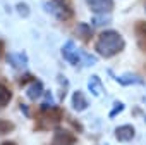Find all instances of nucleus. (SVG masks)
<instances>
[{
	"label": "nucleus",
	"mask_w": 146,
	"mask_h": 145,
	"mask_svg": "<svg viewBox=\"0 0 146 145\" xmlns=\"http://www.w3.org/2000/svg\"><path fill=\"white\" fill-rule=\"evenodd\" d=\"M76 136L67 130H57V133L53 135L52 145H76Z\"/></svg>",
	"instance_id": "4"
},
{
	"label": "nucleus",
	"mask_w": 146,
	"mask_h": 145,
	"mask_svg": "<svg viewBox=\"0 0 146 145\" xmlns=\"http://www.w3.org/2000/svg\"><path fill=\"white\" fill-rule=\"evenodd\" d=\"M41 92H43L41 83H40V81H33V85L28 88V97H29L31 100H35V99H38V97L41 95Z\"/></svg>",
	"instance_id": "12"
},
{
	"label": "nucleus",
	"mask_w": 146,
	"mask_h": 145,
	"mask_svg": "<svg viewBox=\"0 0 146 145\" xmlns=\"http://www.w3.org/2000/svg\"><path fill=\"white\" fill-rule=\"evenodd\" d=\"M11 99H12V93H11V90H9L5 85H2V83H0V107H5V105H9Z\"/></svg>",
	"instance_id": "11"
},
{
	"label": "nucleus",
	"mask_w": 146,
	"mask_h": 145,
	"mask_svg": "<svg viewBox=\"0 0 146 145\" xmlns=\"http://www.w3.org/2000/svg\"><path fill=\"white\" fill-rule=\"evenodd\" d=\"M117 81L120 85H131V83H143V80L139 76H132V75H127V76H119Z\"/></svg>",
	"instance_id": "14"
},
{
	"label": "nucleus",
	"mask_w": 146,
	"mask_h": 145,
	"mask_svg": "<svg viewBox=\"0 0 146 145\" xmlns=\"http://www.w3.org/2000/svg\"><path fill=\"white\" fill-rule=\"evenodd\" d=\"M62 119V111L57 107H45L38 117H36V128L38 130H52L55 128Z\"/></svg>",
	"instance_id": "2"
},
{
	"label": "nucleus",
	"mask_w": 146,
	"mask_h": 145,
	"mask_svg": "<svg viewBox=\"0 0 146 145\" xmlns=\"http://www.w3.org/2000/svg\"><path fill=\"white\" fill-rule=\"evenodd\" d=\"M70 100H72V107H74L76 111H84L88 107V100H86L83 92H74Z\"/></svg>",
	"instance_id": "9"
},
{
	"label": "nucleus",
	"mask_w": 146,
	"mask_h": 145,
	"mask_svg": "<svg viewBox=\"0 0 146 145\" xmlns=\"http://www.w3.org/2000/svg\"><path fill=\"white\" fill-rule=\"evenodd\" d=\"M14 123L9 119H0V135H7L11 131H14Z\"/></svg>",
	"instance_id": "13"
},
{
	"label": "nucleus",
	"mask_w": 146,
	"mask_h": 145,
	"mask_svg": "<svg viewBox=\"0 0 146 145\" xmlns=\"http://www.w3.org/2000/svg\"><path fill=\"white\" fill-rule=\"evenodd\" d=\"M125 47L124 38L117 33V31H103L100 33L98 40H96V52L102 57H113L117 54H120Z\"/></svg>",
	"instance_id": "1"
},
{
	"label": "nucleus",
	"mask_w": 146,
	"mask_h": 145,
	"mask_svg": "<svg viewBox=\"0 0 146 145\" xmlns=\"http://www.w3.org/2000/svg\"><path fill=\"white\" fill-rule=\"evenodd\" d=\"M17 11L21 12V16H23V17H26V16L29 14V11L26 9V5H24V4H17Z\"/></svg>",
	"instance_id": "16"
},
{
	"label": "nucleus",
	"mask_w": 146,
	"mask_h": 145,
	"mask_svg": "<svg viewBox=\"0 0 146 145\" xmlns=\"http://www.w3.org/2000/svg\"><path fill=\"white\" fill-rule=\"evenodd\" d=\"M88 5L96 14H107L113 9V0H88Z\"/></svg>",
	"instance_id": "6"
},
{
	"label": "nucleus",
	"mask_w": 146,
	"mask_h": 145,
	"mask_svg": "<svg viewBox=\"0 0 146 145\" xmlns=\"http://www.w3.org/2000/svg\"><path fill=\"white\" fill-rule=\"evenodd\" d=\"M2 55H4V42L0 40V59H2Z\"/></svg>",
	"instance_id": "19"
},
{
	"label": "nucleus",
	"mask_w": 146,
	"mask_h": 145,
	"mask_svg": "<svg viewBox=\"0 0 146 145\" xmlns=\"http://www.w3.org/2000/svg\"><path fill=\"white\" fill-rule=\"evenodd\" d=\"M45 9L60 21H67L69 17H72V14H74L69 0H50V2L45 4Z\"/></svg>",
	"instance_id": "3"
},
{
	"label": "nucleus",
	"mask_w": 146,
	"mask_h": 145,
	"mask_svg": "<svg viewBox=\"0 0 146 145\" xmlns=\"http://www.w3.org/2000/svg\"><path fill=\"white\" fill-rule=\"evenodd\" d=\"M0 145H17L16 142H12V140H7V142H2Z\"/></svg>",
	"instance_id": "18"
},
{
	"label": "nucleus",
	"mask_w": 146,
	"mask_h": 145,
	"mask_svg": "<svg viewBox=\"0 0 146 145\" xmlns=\"http://www.w3.org/2000/svg\"><path fill=\"white\" fill-rule=\"evenodd\" d=\"M62 54H64V57L67 59V62H70V64H79V62H81V59L86 55V52L83 54V52L76 50V47L72 45V43H65V47H64Z\"/></svg>",
	"instance_id": "5"
},
{
	"label": "nucleus",
	"mask_w": 146,
	"mask_h": 145,
	"mask_svg": "<svg viewBox=\"0 0 146 145\" xmlns=\"http://www.w3.org/2000/svg\"><path fill=\"white\" fill-rule=\"evenodd\" d=\"M108 21H110L108 17H105V19H98V17H95V19H93V23L98 24V26H102V24H105V23H108Z\"/></svg>",
	"instance_id": "17"
},
{
	"label": "nucleus",
	"mask_w": 146,
	"mask_h": 145,
	"mask_svg": "<svg viewBox=\"0 0 146 145\" xmlns=\"http://www.w3.org/2000/svg\"><path fill=\"white\" fill-rule=\"evenodd\" d=\"M76 35H78L83 42H90V38L93 36V31H91V28H90L88 24L81 23V24L76 26Z\"/></svg>",
	"instance_id": "10"
},
{
	"label": "nucleus",
	"mask_w": 146,
	"mask_h": 145,
	"mask_svg": "<svg viewBox=\"0 0 146 145\" xmlns=\"http://www.w3.org/2000/svg\"><path fill=\"white\" fill-rule=\"evenodd\" d=\"M136 38H137V45L143 52H146V21H137L136 26Z\"/></svg>",
	"instance_id": "7"
},
{
	"label": "nucleus",
	"mask_w": 146,
	"mask_h": 145,
	"mask_svg": "<svg viewBox=\"0 0 146 145\" xmlns=\"http://www.w3.org/2000/svg\"><path fill=\"white\" fill-rule=\"evenodd\" d=\"M90 88H91V92H93V95H100L103 90H102V81L96 78V76H93L91 80H90Z\"/></svg>",
	"instance_id": "15"
},
{
	"label": "nucleus",
	"mask_w": 146,
	"mask_h": 145,
	"mask_svg": "<svg viewBox=\"0 0 146 145\" xmlns=\"http://www.w3.org/2000/svg\"><path fill=\"white\" fill-rule=\"evenodd\" d=\"M115 138L119 142H131L134 138V128L131 124H124V126H119L115 130Z\"/></svg>",
	"instance_id": "8"
}]
</instances>
